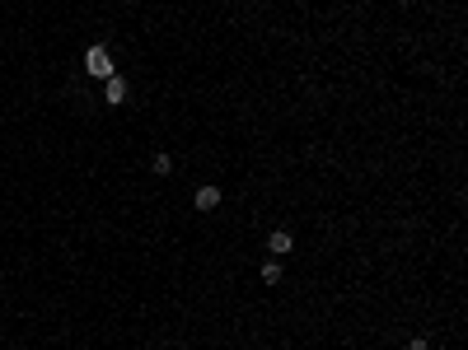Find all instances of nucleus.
I'll use <instances>...</instances> for the list:
<instances>
[{
    "label": "nucleus",
    "instance_id": "nucleus-3",
    "mask_svg": "<svg viewBox=\"0 0 468 350\" xmlns=\"http://www.w3.org/2000/svg\"><path fill=\"white\" fill-rule=\"evenodd\" d=\"M192 201H197V211H216V206H220V187L216 183H202Z\"/></svg>",
    "mask_w": 468,
    "mask_h": 350
},
{
    "label": "nucleus",
    "instance_id": "nucleus-7",
    "mask_svg": "<svg viewBox=\"0 0 468 350\" xmlns=\"http://www.w3.org/2000/svg\"><path fill=\"white\" fill-rule=\"evenodd\" d=\"M407 350H426V341H412V346H407Z\"/></svg>",
    "mask_w": 468,
    "mask_h": 350
},
{
    "label": "nucleus",
    "instance_id": "nucleus-5",
    "mask_svg": "<svg viewBox=\"0 0 468 350\" xmlns=\"http://www.w3.org/2000/svg\"><path fill=\"white\" fill-rule=\"evenodd\" d=\"M150 173H155V178H169V173H173V159H169V154H155V159H150Z\"/></svg>",
    "mask_w": 468,
    "mask_h": 350
},
{
    "label": "nucleus",
    "instance_id": "nucleus-4",
    "mask_svg": "<svg viewBox=\"0 0 468 350\" xmlns=\"http://www.w3.org/2000/svg\"><path fill=\"white\" fill-rule=\"evenodd\" d=\"M291 248H295V238H291V229H277V234L267 238V252H272V257H286Z\"/></svg>",
    "mask_w": 468,
    "mask_h": 350
},
{
    "label": "nucleus",
    "instance_id": "nucleus-1",
    "mask_svg": "<svg viewBox=\"0 0 468 350\" xmlns=\"http://www.w3.org/2000/svg\"><path fill=\"white\" fill-rule=\"evenodd\" d=\"M85 70H89L94 79H108V75H117V66H112L108 47H89V52H85Z\"/></svg>",
    "mask_w": 468,
    "mask_h": 350
},
{
    "label": "nucleus",
    "instance_id": "nucleus-2",
    "mask_svg": "<svg viewBox=\"0 0 468 350\" xmlns=\"http://www.w3.org/2000/svg\"><path fill=\"white\" fill-rule=\"evenodd\" d=\"M103 103H112V107L126 103V79L122 75H108V79H103Z\"/></svg>",
    "mask_w": 468,
    "mask_h": 350
},
{
    "label": "nucleus",
    "instance_id": "nucleus-6",
    "mask_svg": "<svg viewBox=\"0 0 468 350\" xmlns=\"http://www.w3.org/2000/svg\"><path fill=\"white\" fill-rule=\"evenodd\" d=\"M263 285H281V261H267L263 266Z\"/></svg>",
    "mask_w": 468,
    "mask_h": 350
}]
</instances>
